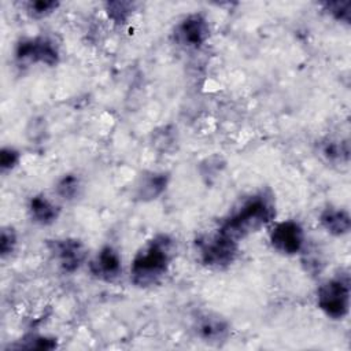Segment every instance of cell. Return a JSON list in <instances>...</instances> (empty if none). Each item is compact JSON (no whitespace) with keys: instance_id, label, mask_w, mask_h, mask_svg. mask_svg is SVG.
<instances>
[{"instance_id":"cell-1","label":"cell","mask_w":351,"mask_h":351,"mask_svg":"<svg viewBox=\"0 0 351 351\" xmlns=\"http://www.w3.org/2000/svg\"><path fill=\"white\" fill-rule=\"evenodd\" d=\"M173 255V241L165 234L149 240L132 262V281L138 287L156 284L167 271Z\"/></svg>"},{"instance_id":"cell-2","label":"cell","mask_w":351,"mask_h":351,"mask_svg":"<svg viewBox=\"0 0 351 351\" xmlns=\"http://www.w3.org/2000/svg\"><path fill=\"white\" fill-rule=\"evenodd\" d=\"M274 215L270 200L265 196H255L245 202L233 215H230L219 228V233L237 241L247 234L256 232L266 225Z\"/></svg>"},{"instance_id":"cell-3","label":"cell","mask_w":351,"mask_h":351,"mask_svg":"<svg viewBox=\"0 0 351 351\" xmlns=\"http://www.w3.org/2000/svg\"><path fill=\"white\" fill-rule=\"evenodd\" d=\"M318 306L330 318L341 319L350 307L348 280L333 278L318 289Z\"/></svg>"},{"instance_id":"cell-4","label":"cell","mask_w":351,"mask_h":351,"mask_svg":"<svg viewBox=\"0 0 351 351\" xmlns=\"http://www.w3.org/2000/svg\"><path fill=\"white\" fill-rule=\"evenodd\" d=\"M236 254L237 241L218 232L202 245L200 258L206 266L213 269H222L233 262Z\"/></svg>"},{"instance_id":"cell-5","label":"cell","mask_w":351,"mask_h":351,"mask_svg":"<svg viewBox=\"0 0 351 351\" xmlns=\"http://www.w3.org/2000/svg\"><path fill=\"white\" fill-rule=\"evenodd\" d=\"M15 56L21 63H43L47 66H53L59 60L56 47L45 37L25 38L19 41Z\"/></svg>"},{"instance_id":"cell-6","label":"cell","mask_w":351,"mask_h":351,"mask_svg":"<svg viewBox=\"0 0 351 351\" xmlns=\"http://www.w3.org/2000/svg\"><path fill=\"white\" fill-rule=\"evenodd\" d=\"M304 234L302 226L295 221H284L277 223L270 232L271 245L287 255L299 252L303 247Z\"/></svg>"},{"instance_id":"cell-7","label":"cell","mask_w":351,"mask_h":351,"mask_svg":"<svg viewBox=\"0 0 351 351\" xmlns=\"http://www.w3.org/2000/svg\"><path fill=\"white\" fill-rule=\"evenodd\" d=\"M208 37V25L203 15L192 14L176 27V40L188 48H199Z\"/></svg>"},{"instance_id":"cell-8","label":"cell","mask_w":351,"mask_h":351,"mask_svg":"<svg viewBox=\"0 0 351 351\" xmlns=\"http://www.w3.org/2000/svg\"><path fill=\"white\" fill-rule=\"evenodd\" d=\"M51 251L55 254L62 269L69 273L77 270L86 255L84 244L74 239L55 240L51 243Z\"/></svg>"},{"instance_id":"cell-9","label":"cell","mask_w":351,"mask_h":351,"mask_svg":"<svg viewBox=\"0 0 351 351\" xmlns=\"http://www.w3.org/2000/svg\"><path fill=\"white\" fill-rule=\"evenodd\" d=\"M195 329L197 335L208 343H221L229 335L226 319L214 313H204L196 318Z\"/></svg>"},{"instance_id":"cell-10","label":"cell","mask_w":351,"mask_h":351,"mask_svg":"<svg viewBox=\"0 0 351 351\" xmlns=\"http://www.w3.org/2000/svg\"><path fill=\"white\" fill-rule=\"evenodd\" d=\"M92 273L106 281L117 278L121 273V258L112 247H104L90 263Z\"/></svg>"},{"instance_id":"cell-11","label":"cell","mask_w":351,"mask_h":351,"mask_svg":"<svg viewBox=\"0 0 351 351\" xmlns=\"http://www.w3.org/2000/svg\"><path fill=\"white\" fill-rule=\"evenodd\" d=\"M321 225L333 236H343L348 233L351 228V219L348 213L339 208H326L319 217Z\"/></svg>"},{"instance_id":"cell-12","label":"cell","mask_w":351,"mask_h":351,"mask_svg":"<svg viewBox=\"0 0 351 351\" xmlns=\"http://www.w3.org/2000/svg\"><path fill=\"white\" fill-rule=\"evenodd\" d=\"M29 211L32 218L41 225L52 223L59 215L58 207L53 206L45 196L32 197L29 204Z\"/></svg>"},{"instance_id":"cell-13","label":"cell","mask_w":351,"mask_h":351,"mask_svg":"<svg viewBox=\"0 0 351 351\" xmlns=\"http://www.w3.org/2000/svg\"><path fill=\"white\" fill-rule=\"evenodd\" d=\"M167 185V176L166 174H151L147 177L141 186L138 188V196L143 200H151L158 197Z\"/></svg>"},{"instance_id":"cell-14","label":"cell","mask_w":351,"mask_h":351,"mask_svg":"<svg viewBox=\"0 0 351 351\" xmlns=\"http://www.w3.org/2000/svg\"><path fill=\"white\" fill-rule=\"evenodd\" d=\"M321 152L330 162H348L350 156L347 141H328L322 145Z\"/></svg>"},{"instance_id":"cell-15","label":"cell","mask_w":351,"mask_h":351,"mask_svg":"<svg viewBox=\"0 0 351 351\" xmlns=\"http://www.w3.org/2000/svg\"><path fill=\"white\" fill-rule=\"evenodd\" d=\"M56 347L55 339H48L43 336H27L21 340L18 344H14L12 348H26V350H52Z\"/></svg>"},{"instance_id":"cell-16","label":"cell","mask_w":351,"mask_h":351,"mask_svg":"<svg viewBox=\"0 0 351 351\" xmlns=\"http://www.w3.org/2000/svg\"><path fill=\"white\" fill-rule=\"evenodd\" d=\"M133 4L128 1H110L107 3V12L108 16L117 22V23H123L128 16L132 14Z\"/></svg>"},{"instance_id":"cell-17","label":"cell","mask_w":351,"mask_h":351,"mask_svg":"<svg viewBox=\"0 0 351 351\" xmlns=\"http://www.w3.org/2000/svg\"><path fill=\"white\" fill-rule=\"evenodd\" d=\"M324 7L337 21H341L346 23L350 22V8H351L350 1H329V3H324Z\"/></svg>"},{"instance_id":"cell-18","label":"cell","mask_w":351,"mask_h":351,"mask_svg":"<svg viewBox=\"0 0 351 351\" xmlns=\"http://www.w3.org/2000/svg\"><path fill=\"white\" fill-rule=\"evenodd\" d=\"M80 188V181L75 176H64L58 184V193L64 199H73Z\"/></svg>"},{"instance_id":"cell-19","label":"cell","mask_w":351,"mask_h":351,"mask_svg":"<svg viewBox=\"0 0 351 351\" xmlns=\"http://www.w3.org/2000/svg\"><path fill=\"white\" fill-rule=\"evenodd\" d=\"M59 5L58 1H44V0H37V1H30L27 4V11L32 16L36 18H41L45 16L48 14H51L52 11L56 10V7Z\"/></svg>"},{"instance_id":"cell-20","label":"cell","mask_w":351,"mask_h":351,"mask_svg":"<svg viewBox=\"0 0 351 351\" xmlns=\"http://www.w3.org/2000/svg\"><path fill=\"white\" fill-rule=\"evenodd\" d=\"M16 244V236L12 228H4L1 230V237H0V251L1 256L5 258L8 254L14 251V247Z\"/></svg>"},{"instance_id":"cell-21","label":"cell","mask_w":351,"mask_h":351,"mask_svg":"<svg viewBox=\"0 0 351 351\" xmlns=\"http://www.w3.org/2000/svg\"><path fill=\"white\" fill-rule=\"evenodd\" d=\"M19 159V152L11 147H4L0 152V167L3 171L12 169Z\"/></svg>"}]
</instances>
